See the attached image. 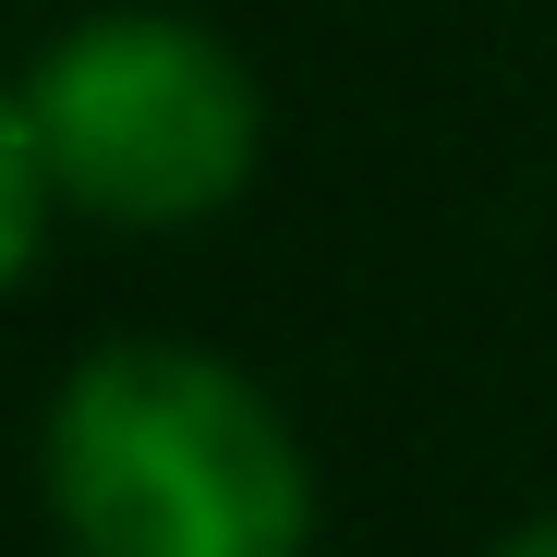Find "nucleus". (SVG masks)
Listing matches in <instances>:
<instances>
[{"label":"nucleus","mask_w":557,"mask_h":557,"mask_svg":"<svg viewBox=\"0 0 557 557\" xmlns=\"http://www.w3.org/2000/svg\"><path fill=\"white\" fill-rule=\"evenodd\" d=\"M25 122H37V158H49V195L110 219V231H195L255 170L243 61L195 25H158V13L61 37Z\"/></svg>","instance_id":"obj_2"},{"label":"nucleus","mask_w":557,"mask_h":557,"mask_svg":"<svg viewBox=\"0 0 557 557\" xmlns=\"http://www.w3.org/2000/svg\"><path fill=\"white\" fill-rule=\"evenodd\" d=\"M497 557H557V509H545V521H533V533H509V545H497Z\"/></svg>","instance_id":"obj_4"},{"label":"nucleus","mask_w":557,"mask_h":557,"mask_svg":"<svg viewBox=\"0 0 557 557\" xmlns=\"http://www.w3.org/2000/svg\"><path fill=\"white\" fill-rule=\"evenodd\" d=\"M49 509L73 557H304L315 485L255 376L170 339L85 351L49 412Z\"/></svg>","instance_id":"obj_1"},{"label":"nucleus","mask_w":557,"mask_h":557,"mask_svg":"<svg viewBox=\"0 0 557 557\" xmlns=\"http://www.w3.org/2000/svg\"><path fill=\"white\" fill-rule=\"evenodd\" d=\"M37 219H49V158H37V122H25L13 98H0V292L25 278Z\"/></svg>","instance_id":"obj_3"}]
</instances>
